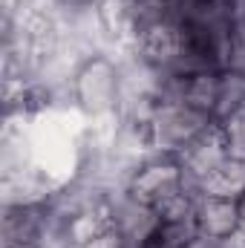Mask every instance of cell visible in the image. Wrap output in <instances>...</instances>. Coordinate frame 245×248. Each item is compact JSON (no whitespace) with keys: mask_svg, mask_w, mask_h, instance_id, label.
<instances>
[{"mask_svg":"<svg viewBox=\"0 0 245 248\" xmlns=\"http://www.w3.org/2000/svg\"><path fill=\"white\" fill-rule=\"evenodd\" d=\"M72 95L78 101V107L92 116V119H104L116 113V101H119V75L104 58H90L72 81Z\"/></svg>","mask_w":245,"mask_h":248,"instance_id":"6da1fadb","label":"cell"},{"mask_svg":"<svg viewBox=\"0 0 245 248\" xmlns=\"http://www.w3.org/2000/svg\"><path fill=\"white\" fill-rule=\"evenodd\" d=\"M193 219H196L199 237L225 243V240H231V234L240 228V199L202 193L199 202H196V217H193Z\"/></svg>","mask_w":245,"mask_h":248,"instance_id":"7a4b0ae2","label":"cell"}]
</instances>
